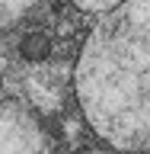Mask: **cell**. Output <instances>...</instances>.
Instances as JSON below:
<instances>
[{
    "label": "cell",
    "mask_w": 150,
    "mask_h": 154,
    "mask_svg": "<svg viewBox=\"0 0 150 154\" xmlns=\"http://www.w3.org/2000/svg\"><path fill=\"white\" fill-rule=\"evenodd\" d=\"M74 93L99 141L150 154V0H125L90 29L77 55Z\"/></svg>",
    "instance_id": "6da1fadb"
},
{
    "label": "cell",
    "mask_w": 150,
    "mask_h": 154,
    "mask_svg": "<svg viewBox=\"0 0 150 154\" xmlns=\"http://www.w3.org/2000/svg\"><path fill=\"white\" fill-rule=\"evenodd\" d=\"M0 154H45V128L22 103H0Z\"/></svg>",
    "instance_id": "7a4b0ae2"
},
{
    "label": "cell",
    "mask_w": 150,
    "mask_h": 154,
    "mask_svg": "<svg viewBox=\"0 0 150 154\" xmlns=\"http://www.w3.org/2000/svg\"><path fill=\"white\" fill-rule=\"evenodd\" d=\"M42 0H0V29L16 26L19 19H26Z\"/></svg>",
    "instance_id": "3957f363"
},
{
    "label": "cell",
    "mask_w": 150,
    "mask_h": 154,
    "mask_svg": "<svg viewBox=\"0 0 150 154\" xmlns=\"http://www.w3.org/2000/svg\"><path fill=\"white\" fill-rule=\"evenodd\" d=\"M19 51H22V58H29V61H42V58L51 55V38L42 35V32H29V35L22 38Z\"/></svg>",
    "instance_id": "277c9868"
},
{
    "label": "cell",
    "mask_w": 150,
    "mask_h": 154,
    "mask_svg": "<svg viewBox=\"0 0 150 154\" xmlns=\"http://www.w3.org/2000/svg\"><path fill=\"white\" fill-rule=\"evenodd\" d=\"M74 10L80 13H93V16H105V13H112L115 7H122L125 0H70Z\"/></svg>",
    "instance_id": "5b68a950"
},
{
    "label": "cell",
    "mask_w": 150,
    "mask_h": 154,
    "mask_svg": "<svg viewBox=\"0 0 150 154\" xmlns=\"http://www.w3.org/2000/svg\"><path fill=\"white\" fill-rule=\"evenodd\" d=\"M77 154H118L115 148H83V151H77Z\"/></svg>",
    "instance_id": "8992f818"
}]
</instances>
